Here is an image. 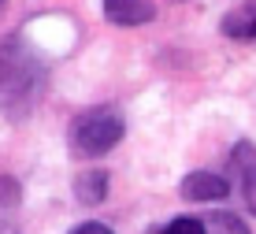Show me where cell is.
Returning <instances> with one entry per match:
<instances>
[{
    "label": "cell",
    "mask_w": 256,
    "mask_h": 234,
    "mask_svg": "<svg viewBox=\"0 0 256 234\" xmlns=\"http://www.w3.org/2000/svg\"><path fill=\"white\" fill-rule=\"evenodd\" d=\"M48 67L22 38L0 41V112L8 119H26L41 101Z\"/></svg>",
    "instance_id": "obj_1"
},
{
    "label": "cell",
    "mask_w": 256,
    "mask_h": 234,
    "mask_svg": "<svg viewBox=\"0 0 256 234\" xmlns=\"http://www.w3.org/2000/svg\"><path fill=\"white\" fill-rule=\"evenodd\" d=\"M122 134H126V119H122L119 108L116 104H96V108H86V112L74 115V123L67 130V145H70L74 156L96 160V156L116 149L122 141Z\"/></svg>",
    "instance_id": "obj_2"
},
{
    "label": "cell",
    "mask_w": 256,
    "mask_h": 234,
    "mask_svg": "<svg viewBox=\"0 0 256 234\" xmlns=\"http://www.w3.org/2000/svg\"><path fill=\"white\" fill-rule=\"evenodd\" d=\"M230 171L238 178V190H242L245 208L256 215V145H252V141H234V149H230Z\"/></svg>",
    "instance_id": "obj_3"
},
{
    "label": "cell",
    "mask_w": 256,
    "mask_h": 234,
    "mask_svg": "<svg viewBox=\"0 0 256 234\" xmlns=\"http://www.w3.org/2000/svg\"><path fill=\"white\" fill-rule=\"evenodd\" d=\"M104 19L112 26L134 30V26H145L156 19V4L152 0H104Z\"/></svg>",
    "instance_id": "obj_4"
},
{
    "label": "cell",
    "mask_w": 256,
    "mask_h": 234,
    "mask_svg": "<svg viewBox=\"0 0 256 234\" xmlns=\"http://www.w3.org/2000/svg\"><path fill=\"white\" fill-rule=\"evenodd\" d=\"M182 197L186 201H223V197H230V182H226L223 175H216V171H190L186 178H182Z\"/></svg>",
    "instance_id": "obj_5"
},
{
    "label": "cell",
    "mask_w": 256,
    "mask_h": 234,
    "mask_svg": "<svg viewBox=\"0 0 256 234\" xmlns=\"http://www.w3.org/2000/svg\"><path fill=\"white\" fill-rule=\"evenodd\" d=\"M74 197L78 204H90V208H96V204H104V197H108V171L93 167V171H82V175L74 178Z\"/></svg>",
    "instance_id": "obj_6"
},
{
    "label": "cell",
    "mask_w": 256,
    "mask_h": 234,
    "mask_svg": "<svg viewBox=\"0 0 256 234\" xmlns=\"http://www.w3.org/2000/svg\"><path fill=\"white\" fill-rule=\"evenodd\" d=\"M219 30H223L226 38H234V41H252L256 38V0L226 12L223 23H219Z\"/></svg>",
    "instance_id": "obj_7"
},
{
    "label": "cell",
    "mask_w": 256,
    "mask_h": 234,
    "mask_svg": "<svg viewBox=\"0 0 256 234\" xmlns=\"http://www.w3.org/2000/svg\"><path fill=\"white\" fill-rule=\"evenodd\" d=\"M208 227L216 230V234H249V227H245L242 215H234V212H226V208L212 212L208 215Z\"/></svg>",
    "instance_id": "obj_8"
},
{
    "label": "cell",
    "mask_w": 256,
    "mask_h": 234,
    "mask_svg": "<svg viewBox=\"0 0 256 234\" xmlns=\"http://www.w3.org/2000/svg\"><path fill=\"white\" fill-rule=\"evenodd\" d=\"M19 201H22V186L12 175H0V208H12Z\"/></svg>",
    "instance_id": "obj_9"
},
{
    "label": "cell",
    "mask_w": 256,
    "mask_h": 234,
    "mask_svg": "<svg viewBox=\"0 0 256 234\" xmlns=\"http://www.w3.org/2000/svg\"><path fill=\"white\" fill-rule=\"evenodd\" d=\"M208 227L200 219H193V215H178V219H171L164 227V234H204Z\"/></svg>",
    "instance_id": "obj_10"
},
{
    "label": "cell",
    "mask_w": 256,
    "mask_h": 234,
    "mask_svg": "<svg viewBox=\"0 0 256 234\" xmlns=\"http://www.w3.org/2000/svg\"><path fill=\"white\" fill-rule=\"evenodd\" d=\"M70 234H116L112 227H104V223H96V219H90V223H78Z\"/></svg>",
    "instance_id": "obj_11"
},
{
    "label": "cell",
    "mask_w": 256,
    "mask_h": 234,
    "mask_svg": "<svg viewBox=\"0 0 256 234\" xmlns=\"http://www.w3.org/2000/svg\"><path fill=\"white\" fill-rule=\"evenodd\" d=\"M4 4H8V0H0V12H4Z\"/></svg>",
    "instance_id": "obj_12"
}]
</instances>
